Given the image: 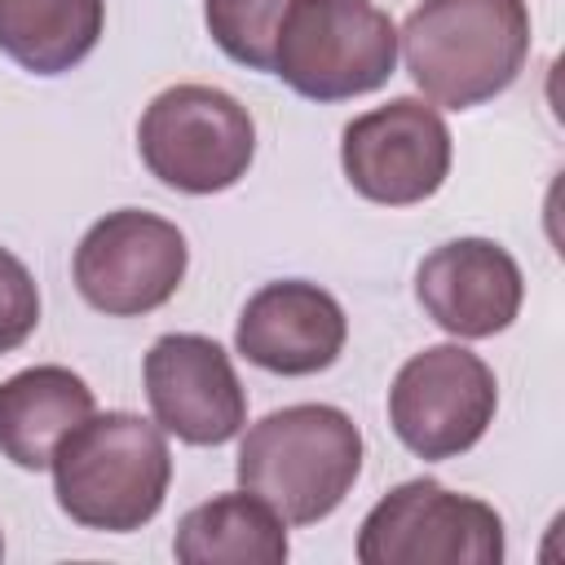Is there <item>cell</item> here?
<instances>
[{
    "mask_svg": "<svg viewBox=\"0 0 565 565\" xmlns=\"http://www.w3.org/2000/svg\"><path fill=\"white\" fill-rule=\"evenodd\" d=\"M499 411L494 371L463 344H428L411 353L388 384V424L419 459H455L472 450Z\"/></svg>",
    "mask_w": 565,
    "mask_h": 565,
    "instance_id": "52a82bcc",
    "label": "cell"
},
{
    "mask_svg": "<svg viewBox=\"0 0 565 565\" xmlns=\"http://www.w3.org/2000/svg\"><path fill=\"white\" fill-rule=\"evenodd\" d=\"M238 486L260 494L287 525L331 516L362 472V433L349 411L296 402L269 411L238 441Z\"/></svg>",
    "mask_w": 565,
    "mask_h": 565,
    "instance_id": "3957f363",
    "label": "cell"
},
{
    "mask_svg": "<svg viewBox=\"0 0 565 565\" xmlns=\"http://www.w3.org/2000/svg\"><path fill=\"white\" fill-rule=\"evenodd\" d=\"M397 71V26L371 0H291L274 75L309 102H349L375 93Z\"/></svg>",
    "mask_w": 565,
    "mask_h": 565,
    "instance_id": "277c9868",
    "label": "cell"
},
{
    "mask_svg": "<svg viewBox=\"0 0 565 565\" xmlns=\"http://www.w3.org/2000/svg\"><path fill=\"white\" fill-rule=\"evenodd\" d=\"M349 340V318L340 300L305 278H278L247 296L234 349L269 375H318L335 366Z\"/></svg>",
    "mask_w": 565,
    "mask_h": 565,
    "instance_id": "7c38bea8",
    "label": "cell"
},
{
    "mask_svg": "<svg viewBox=\"0 0 565 565\" xmlns=\"http://www.w3.org/2000/svg\"><path fill=\"white\" fill-rule=\"evenodd\" d=\"M0 556H4V539H0Z\"/></svg>",
    "mask_w": 565,
    "mask_h": 565,
    "instance_id": "ac0fdd59",
    "label": "cell"
},
{
    "mask_svg": "<svg viewBox=\"0 0 565 565\" xmlns=\"http://www.w3.org/2000/svg\"><path fill=\"white\" fill-rule=\"evenodd\" d=\"M287 521L252 490L216 494L177 521L172 556L181 565H282Z\"/></svg>",
    "mask_w": 565,
    "mask_h": 565,
    "instance_id": "5bb4252c",
    "label": "cell"
},
{
    "mask_svg": "<svg viewBox=\"0 0 565 565\" xmlns=\"http://www.w3.org/2000/svg\"><path fill=\"white\" fill-rule=\"evenodd\" d=\"M40 327V287L31 269L0 247V353H13Z\"/></svg>",
    "mask_w": 565,
    "mask_h": 565,
    "instance_id": "e0dca14e",
    "label": "cell"
},
{
    "mask_svg": "<svg viewBox=\"0 0 565 565\" xmlns=\"http://www.w3.org/2000/svg\"><path fill=\"white\" fill-rule=\"evenodd\" d=\"M185 234L141 207L106 212L75 247V287L106 318H141L168 305L185 278Z\"/></svg>",
    "mask_w": 565,
    "mask_h": 565,
    "instance_id": "ba28073f",
    "label": "cell"
},
{
    "mask_svg": "<svg viewBox=\"0 0 565 565\" xmlns=\"http://www.w3.org/2000/svg\"><path fill=\"white\" fill-rule=\"evenodd\" d=\"M450 128L428 97H393L344 124V181L384 207L433 199L450 177Z\"/></svg>",
    "mask_w": 565,
    "mask_h": 565,
    "instance_id": "9c48e42d",
    "label": "cell"
},
{
    "mask_svg": "<svg viewBox=\"0 0 565 565\" xmlns=\"http://www.w3.org/2000/svg\"><path fill=\"white\" fill-rule=\"evenodd\" d=\"M415 300L441 331L459 340H490L516 322L525 300V278L503 243L450 238L419 260Z\"/></svg>",
    "mask_w": 565,
    "mask_h": 565,
    "instance_id": "8fae6325",
    "label": "cell"
},
{
    "mask_svg": "<svg viewBox=\"0 0 565 565\" xmlns=\"http://www.w3.org/2000/svg\"><path fill=\"white\" fill-rule=\"evenodd\" d=\"M362 565H499L503 516L433 477L393 486L358 525Z\"/></svg>",
    "mask_w": 565,
    "mask_h": 565,
    "instance_id": "8992f818",
    "label": "cell"
},
{
    "mask_svg": "<svg viewBox=\"0 0 565 565\" xmlns=\"http://www.w3.org/2000/svg\"><path fill=\"white\" fill-rule=\"evenodd\" d=\"M137 150L154 181L181 194H221L256 159V124L238 97L212 84L163 88L137 124Z\"/></svg>",
    "mask_w": 565,
    "mask_h": 565,
    "instance_id": "5b68a950",
    "label": "cell"
},
{
    "mask_svg": "<svg viewBox=\"0 0 565 565\" xmlns=\"http://www.w3.org/2000/svg\"><path fill=\"white\" fill-rule=\"evenodd\" d=\"M415 88L446 110L508 93L530 57L525 0H424L397 31Z\"/></svg>",
    "mask_w": 565,
    "mask_h": 565,
    "instance_id": "7a4b0ae2",
    "label": "cell"
},
{
    "mask_svg": "<svg viewBox=\"0 0 565 565\" xmlns=\"http://www.w3.org/2000/svg\"><path fill=\"white\" fill-rule=\"evenodd\" d=\"M93 415V388L57 362L26 366L0 384V455L26 472L53 463L71 428Z\"/></svg>",
    "mask_w": 565,
    "mask_h": 565,
    "instance_id": "4fadbf2b",
    "label": "cell"
},
{
    "mask_svg": "<svg viewBox=\"0 0 565 565\" xmlns=\"http://www.w3.org/2000/svg\"><path fill=\"white\" fill-rule=\"evenodd\" d=\"M291 0H203V22L225 57L247 71H274L278 26Z\"/></svg>",
    "mask_w": 565,
    "mask_h": 565,
    "instance_id": "2e32d148",
    "label": "cell"
},
{
    "mask_svg": "<svg viewBox=\"0 0 565 565\" xmlns=\"http://www.w3.org/2000/svg\"><path fill=\"white\" fill-rule=\"evenodd\" d=\"M106 26V0H0V53L31 75L79 66Z\"/></svg>",
    "mask_w": 565,
    "mask_h": 565,
    "instance_id": "9a60e30c",
    "label": "cell"
},
{
    "mask_svg": "<svg viewBox=\"0 0 565 565\" xmlns=\"http://www.w3.org/2000/svg\"><path fill=\"white\" fill-rule=\"evenodd\" d=\"M57 508L102 534H132L159 516L172 486L168 433L132 411L88 415L53 450Z\"/></svg>",
    "mask_w": 565,
    "mask_h": 565,
    "instance_id": "6da1fadb",
    "label": "cell"
},
{
    "mask_svg": "<svg viewBox=\"0 0 565 565\" xmlns=\"http://www.w3.org/2000/svg\"><path fill=\"white\" fill-rule=\"evenodd\" d=\"M141 380L154 424L185 446H225L247 424V393L212 335H159L141 362Z\"/></svg>",
    "mask_w": 565,
    "mask_h": 565,
    "instance_id": "30bf717a",
    "label": "cell"
}]
</instances>
